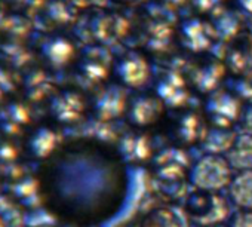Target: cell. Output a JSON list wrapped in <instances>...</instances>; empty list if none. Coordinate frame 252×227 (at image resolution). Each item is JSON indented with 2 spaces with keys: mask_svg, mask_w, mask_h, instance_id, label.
<instances>
[{
  "mask_svg": "<svg viewBox=\"0 0 252 227\" xmlns=\"http://www.w3.org/2000/svg\"><path fill=\"white\" fill-rule=\"evenodd\" d=\"M117 76L125 86L134 89L141 88L147 83L150 77V67L146 58L138 54H131L125 57L117 65Z\"/></svg>",
  "mask_w": 252,
  "mask_h": 227,
  "instance_id": "obj_10",
  "label": "cell"
},
{
  "mask_svg": "<svg viewBox=\"0 0 252 227\" xmlns=\"http://www.w3.org/2000/svg\"><path fill=\"white\" fill-rule=\"evenodd\" d=\"M190 166L181 158L168 156L163 150L159 158L147 166V192L153 200L168 205H181L191 190Z\"/></svg>",
  "mask_w": 252,
  "mask_h": 227,
  "instance_id": "obj_2",
  "label": "cell"
},
{
  "mask_svg": "<svg viewBox=\"0 0 252 227\" xmlns=\"http://www.w3.org/2000/svg\"><path fill=\"white\" fill-rule=\"evenodd\" d=\"M209 227H228V224H217V226H209Z\"/></svg>",
  "mask_w": 252,
  "mask_h": 227,
  "instance_id": "obj_27",
  "label": "cell"
},
{
  "mask_svg": "<svg viewBox=\"0 0 252 227\" xmlns=\"http://www.w3.org/2000/svg\"><path fill=\"white\" fill-rule=\"evenodd\" d=\"M206 130L208 124L203 115L196 111H186L172 122L169 130H166V144L169 141L171 147L181 150L200 146Z\"/></svg>",
  "mask_w": 252,
  "mask_h": 227,
  "instance_id": "obj_6",
  "label": "cell"
},
{
  "mask_svg": "<svg viewBox=\"0 0 252 227\" xmlns=\"http://www.w3.org/2000/svg\"><path fill=\"white\" fill-rule=\"evenodd\" d=\"M191 227L227 224L233 215V205L227 195L191 189L181 203Z\"/></svg>",
  "mask_w": 252,
  "mask_h": 227,
  "instance_id": "obj_3",
  "label": "cell"
},
{
  "mask_svg": "<svg viewBox=\"0 0 252 227\" xmlns=\"http://www.w3.org/2000/svg\"><path fill=\"white\" fill-rule=\"evenodd\" d=\"M0 94H2V89H0Z\"/></svg>",
  "mask_w": 252,
  "mask_h": 227,
  "instance_id": "obj_28",
  "label": "cell"
},
{
  "mask_svg": "<svg viewBox=\"0 0 252 227\" xmlns=\"http://www.w3.org/2000/svg\"><path fill=\"white\" fill-rule=\"evenodd\" d=\"M24 6L32 9V11H37L42 6V0H26Z\"/></svg>",
  "mask_w": 252,
  "mask_h": 227,
  "instance_id": "obj_24",
  "label": "cell"
},
{
  "mask_svg": "<svg viewBox=\"0 0 252 227\" xmlns=\"http://www.w3.org/2000/svg\"><path fill=\"white\" fill-rule=\"evenodd\" d=\"M15 158V150L9 144H0V161H11Z\"/></svg>",
  "mask_w": 252,
  "mask_h": 227,
  "instance_id": "obj_21",
  "label": "cell"
},
{
  "mask_svg": "<svg viewBox=\"0 0 252 227\" xmlns=\"http://www.w3.org/2000/svg\"><path fill=\"white\" fill-rule=\"evenodd\" d=\"M227 224L228 227H252V211H234Z\"/></svg>",
  "mask_w": 252,
  "mask_h": 227,
  "instance_id": "obj_18",
  "label": "cell"
},
{
  "mask_svg": "<svg viewBox=\"0 0 252 227\" xmlns=\"http://www.w3.org/2000/svg\"><path fill=\"white\" fill-rule=\"evenodd\" d=\"M116 227H147V226L137 217V218L129 220V221H123L122 224H117Z\"/></svg>",
  "mask_w": 252,
  "mask_h": 227,
  "instance_id": "obj_23",
  "label": "cell"
},
{
  "mask_svg": "<svg viewBox=\"0 0 252 227\" xmlns=\"http://www.w3.org/2000/svg\"><path fill=\"white\" fill-rule=\"evenodd\" d=\"M128 97L123 92L122 88L113 86L107 89L95 104V113L101 122H111L123 115H126V108H128Z\"/></svg>",
  "mask_w": 252,
  "mask_h": 227,
  "instance_id": "obj_9",
  "label": "cell"
},
{
  "mask_svg": "<svg viewBox=\"0 0 252 227\" xmlns=\"http://www.w3.org/2000/svg\"><path fill=\"white\" fill-rule=\"evenodd\" d=\"M225 156L234 172L252 171V132H237Z\"/></svg>",
  "mask_w": 252,
  "mask_h": 227,
  "instance_id": "obj_12",
  "label": "cell"
},
{
  "mask_svg": "<svg viewBox=\"0 0 252 227\" xmlns=\"http://www.w3.org/2000/svg\"><path fill=\"white\" fill-rule=\"evenodd\" d=\"M6 115H8V119L12 121L14 124H24L29 121L26 108L17 102H12L11 105L6 107Z\"/></svg>",
  "mask_w": 252,
  "mask_h": 227,
  "instance_id": "obj_19",
  "label": "cell"
},
{
  "mask_svg": "<svg viewBox=\"0 0 252 227\" xmlns=\"http://www.w3.org/2000/svg\"><path fill=\"white\" fill-rule=\"evenodd\" d=\"M48 14L52 17V20H57V21L65 20V9L60 2H52L48 6Z\"/></svg>",
  "mask_w": 252,
  "mask_h": 227,
  "instance_id": "obj_20",
  "label": "cell"
},
{
  "mask_svg": "<svg viewBox=\"0 0 252 227\" xmlns=\"http://www.w3.org/2000/svg\"><path fill=\"white\" fill-rule=\"evenodd\" d=\"M138 218L147 227H190V221L184 214L181 205H168L156 202L144 208Z\"/></svg>",
  "mask_w": 252,
  "mask_h": 227,
  "instance_id": "obj_8",
  "label": "cell"
},
{
  "mask_svg": "<svg viewBox=\"0 0 252 227\" xmlns=\"http://www.w3.org/2000/svg\"><path fill=\"white\" fill-rule=\"evenodd\" d=\"M12 3H15L17 6H24L26 0H12Z\"/></svg>",
  "mask_w": 252,
  "mask_h": 227,
  "instance_id": "obj_26",
  "label": "cell"
},
{
  "mask_svg": "<svg viewBox=\"0 0 252 227\" xmlns=\"http://www.w3.org/2000/svg\"><path fill=\"white\" fill-rule=\"evenodd\" d=\"M5 21H6V17L3 15V12L0 11V30L5 29Z\"/></svg>",
  "mask_w": 252,
  "mask_h": 227,
  "instance_id": "obj_25",
  "label": "cell"
},
{
  "mask_svg": "<svg viewBox=\"0 0 252 227\" xmlns=\"http://www.w3.org/2000/svg\"><path fill=\"white\" fill-rule=\"evenodd\" d=\"M12 88V83H11V80H9V77L6 76V73L5 71H2L0 70V89L2 91H9Z\"/></svg>",
  "mask_w": 252,
  "mask_h": 227,
  "instance_id": "obj_22",
  "label": "cell"
},
{
  "mask_svg": "<svg viewBox=\"0 0 252 227\" xmlns=\"http://www.w3.org/2000/svg\"><path fill=\"white\" fill-rule=\"evenodd\" d=\"M116 149L126 165L150 166L163 152L152 132L132 130L116 141Z\"/></svg>",
  "mask_w": 252,
  "mask_h": 227,
  "instance_id": "obj_5",
  "label": "cell"
},
{
  "mask_svg": "<svg viewBox=\"0 0 252 227\" xmlns=\"http://www.w3.org/2000/svg\"><path fill=\"white\" fill-rule=\"evenodd\" d=\"M30 150L37 158L49 156L57 147V135L48 128H40L30 140Z\"/></svg>",
  "mask_w": 252,
  "mask_h": 227,
  "instance_id": "obj_16",
  "label": "cell"
},
{
  "mask_svg": "<svg viewBox=\"0 0 252 227\" xmlns=\"http://www.w3.org/2000/svg\"><path fill=\"white\" fill-rule=\"evenodd\" d=\"M227 196L236 209L252 211V171L234 172Z\"/></svg>",
  "mask_w": 252,
  "mask_h": 227,
  "instance_id": "obj_11",
  "label": "cell"
},
{
  "mask_svg": "<svg viewBox=\"0 0 252 227\" xmlns=\"http://www.w3.org/2000/svg\"><path fill=\"white\" fill-rule=\"evenodd\" d=\"M83 107L85 105L82 98L74 92H64L52 101V113L61 122L77 121L80 118Z\"/></svg>",
  "mask_w": 252,
  "mask_h": 227,
  "instance_id": "obj_14",
  "label": "cell"
},
{
  "mask_svg": "<svg viewBox=\"0 0 252 227\" xmlns=\"http://www.w3.org/2000/svg\"><path fill=\"white\" fill-rule=\"evenodd\" d=\"M42 52L52 64L63 65L70 60V57L73 54V48L65 39L55 37V39H51L43 43Z\"/></svg>",
  "mask_w": 252,
  "mask_h": 227,
  "instance_id": "obj_15",
  "label": "cell"
},
{
  "mask_svg": "<svg viewBox=\"0 0 252 227\" xmlns=\"http://www.w3.org/2000/svg\"><path fill=\"white\" fill-rule=\"evenodd\" d=\"M49 193L71 217L101 224L123 205L128 193L126 163L111 143H82L67 149L48 172Z\"/></svg>",
  "mask_w": 252,
  "mask_h": 227,
  "instance_id": "obj_1",
  "label": "cell"
},
{
  "mask_svg": "<svg viewBox=\"0 0 252 227\" xmlns=\"http://www.w3.org/2000/svg\"><path fill=\"white\" fill-rule=\"evenodd\" d=\"M236 135H237V132L234 130L217 128V127L208 125V130H206L205 137L199 147H202L205 153L225 155L230 150Z\"/></svg>",
  "mask_w": 252,
  "mask_h": 227,
  "instance_id": "obj_13",
  "label": "cell"
},
{
  "mask_svg": "<svg viewBox=\"0 0 252 227\" xmlns=\"http://www.w3.org/2000/svg\"><path fill=\"white\" fill-rule=\"evenodd\" d=\"M233 177L234 169L225 155L203 153L190 166V184L196 190L222 193L228 189Z\"/></svg>",
  "mask_w": 252,
  "mask_h": 227,
  "instance_id": "obj_4",
  "label": "cell"
},
{
  "mask_svg": "<svg viewBox=\"0 0 252 227\" xmlns=\"http://www.w3.org/2000/svg\"><path fill=\"white\" fill-rule=\"evenodd\" d=\"M165 115V102L159 95H137L128 101L126 119L132 130L150 132Z\"/></svg>",
  "mask_w": 252,
  "mask_h": 227,
  "instance_id": "obj_7",
  "label": "cell"
},
{
  "mask_svg": "<svg viewBox=\"0 0 252 227\" xmlns=\"http://www.w3.org/2000/svg\"><path fill=\"white\" fill-rule=\"evenodd\" d=\"M29 27H30V23L26 18H23L20 15H12V17H6L3 30L9 32L12 34H17V36H23L29 32Z\"/></svg>",
  "mask_w": 252,
  "mask_h": 227,
  "instance_id": "obj_17",
  "label": "cell"
}]
</instances>
